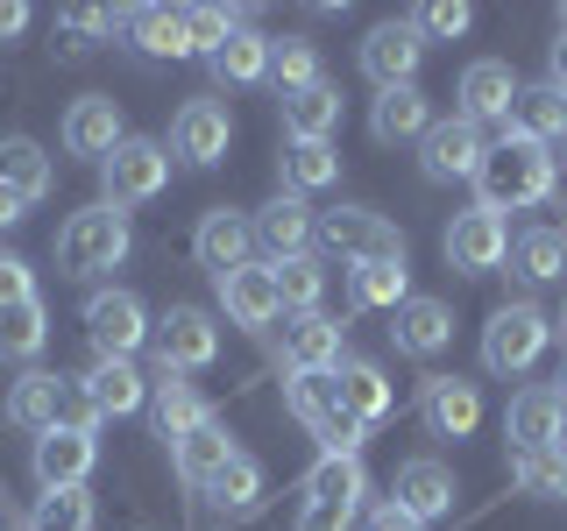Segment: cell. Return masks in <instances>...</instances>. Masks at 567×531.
Segmentation results:
<instances>
[{
    "label": "cell",
    "mask_w": 567,
    "mask_h": 531,
    "mask_svg": "<svg viewBox=\"0 0 567 531\" xmlns=\"http://www.w3.org/2000/svg\"><path fill=\"white\" fill-rule=\"evenodd\" d=\"M475 191H483L475 206H489V212H525L554 191V156H546L539 142L504 135V142H489L483 170H475Z\"/></svg>",
    "instance_id": "6da1fadb"
},
{
    "label": "cell",
    "mask_w": 567,
    "mask_h": 531,
    "mask_svg": "<svg viewBox=\"0 0 567 531\" xmlns=\"http://www.w3.org/2000/svg\"><path fill=\"white\" fill-rule=\"evenodd\" d=\"M128 248H135L128 212H114L100 199V206L71 212V220L58 227V270L64 277H100V270H114V262H128Z\"/></svg>",
    "instance_id": "7a4b0ae2"
},
{
    "label": "cell",
    "mask_w": 567,
    "mask_h": 531,
    "mask_svg": "<svg viewBox=\"0 0 567 531\" xmlns=\"http://www.w3.org/2000/svg\"><path fill=\"white\" fill-rule=\"evenodd\" d=\"M546 341H554V319L532 305V298H511V305H496L489 326H483V368L489 376H525V368L546 354Z\"/></svg>",
    "instance_id": "3957f363"
},
{
    "label": "cell",
    "mask_w": 567,
    "mask_h": 531,
    "mask_svg": "<svg viewBox=\"0 0 567 531\" xmlns=\"http://www.w3.org/2000/svg\"><path fill=\"white\" fill-rule=\"evenodd\" d=\"M362 496H369V475L362 460H312L306 475V510H298V531H354L362 518Z\"/></svg>",
    "instance_id": "277c9868"
},
{
    "label": "cell",
    "mask_w": 567,
    "mask_h": 531,
    "mask_svg": "<svg viewBox=\"0 0 567 531\" xmlns=\"http://www.w3.org/2000/svg\"><path fill=\"white\" fill-rule=\"evenodd\" d=\"M164 185H171V149H164V142H150V135H128L100 164V191H106V206H114V212L150 206Z\"/></svg>",
    "instance_id": "5b68a950"
},
{
    "label": "cell",
    "mask_w": 567,
    "mask_h": 531,
    "mask_svg": "<svg viewBox=\"0 0 567 531\" xmlns=\"http://www.w3.org/2000/svg\"><path fill=\"white\" fill-rule=\"evenodd\" d=\"M150 354H156V376H192L220 354V326H213L206 305H171L150 326Z\"/></svg>",
    "instance_id": "8992f818"
},
{
    "label": "cell",
    "mask_w": 567,
    "mask_h": 531,
    "mask_svg": "<svg viewBox=\"0 0 567 531\" xmlns=\"http://www.w3.org/2000/svg\"><path fill=\"white\" fill-rule=\"evenodd\" d=\"M511 454H567V389L560 383H525L504 412Z\"/></svg>",
    "instance_id": "52a82bcc"
},
{
    "label": "cell",
    "mask_w": 567,
    "mask_h": 531,
    "mask_svg": "<svg viewBox=\"0 0 567 531\" xmlns=\"http://www.w3.org/2000/svg\"><path fill=\"white\" fill-rule=\"evenodd\" d=\"M85 341H93L100 362H128L150 341V305L135 291H93L85 298Z\"/></svg>",
    "instance_id": "ba28073f"
},
{
    "label": "cell",
    "mask_w": 567,
    "mask_h": 531,
    "mask_svg": "<svg viewBox=\"0 0 567 531\" xmlns=\"http://www.w3.org/2000/svg\"><path fill=\"white\" fill-rule=\"evenodd\" d=\"M312 235L327 241L333 256H348V262H398V256H404V235L383 220V212H369V206L319 212V227H312Z\"/></svg>",
    "instance_id": "9c48e42d"
},
{
    "label": "cell",
    "mask_w": 567,
    "mask_h": 531,
    "mask_svg": "<svg viewBox=\"0 0 567 531\" xmlns=\"http://www.w3.org/2000/svg\"><path fill=\"white\" fill-rule=\"evenodd\" d=\"M483 156H489V135L475 128V121H461V114L433 121V128H425V142H419V170L433 177V185L475 177V170H483Z\"/></svg>",
    "instance_id": "30bf717a"
},
{
    "label": "cell",
    "mask_w": 567,
    "mask_h": 531,
    "mask_svg": "<svg viewBox=\"0 0 567 531\" xmlns=\"http://www.w3.org/2000/svg\"><path fill=\"white\" fill-rule=\"evenodd\" d=\"M213 291H220V312L235 319L241 333H270V326H277V312H284V298H277V270H270V262H241V270L213 277Z\"/></svg>",
    "instance_id": "8fae6325"
},
{
    "label": "cell",
    "mask_w": 567,
    "mask_h": 531,
    "mask_svg": "<svg viewBox=\"0 0 567 531\" xmlns=\"http://www.w3.org/2000/svg\"><path fill=\"white\" fill-rule=\"evenodd\" d=\"M419 425L433 439H468L483 425V389L468 376H425L419 383Z\"/></svg>",
    "instance_id": "7c38bea8"
},
{
    "label": "cell",
    "mask_w": 567,
    "mask_h": 531,
    "mask_svg": "<svg viewBox=\"0 0 567 531\" xmlns=\"http://www.w3.org/2000/svg\"><path fill=\"white\" fill-rule=\"evenodd\" d=\"M461 106L454 114L461 121H475V128H511V106H518V71H511L504 58H475L468 71H461V93H454Z\"/></svg>",
    "instance_id": "4fadbf2b"
},
{
    "label": "cell",
    "mask_w": 567,
    "mask_h": 531,
    "mask_svg": "<svg viewBox=\"0 0 567 531\" xmlns=\"http://www.w3.org/2000/svg\"><path fill=\"white\" fill-rule=\"evenodd\" d=\"M504 256H511V227H504V212L468 206V212H454V220H447V262H454V270L483 277V270H496Z\"/></svg>",
    "instance_id": "5bb4252c"
},
{
    "label": "cell",
    "mask_w": 567,
    "mask_h": 531,
    "mask_svg": "<svg viewBox=\"0 0 567 531\" xmlns=\"http://www.w3.org/2000/svg\"><path fill=\"white\" fill-rule=\"evenodd\" d=\"M419 58H425V35L412 22H377L362 35V71L377 79V93H398V85L419 79Z\"/></svg>",
    "instance_id": "9a60e30c"
},
{
    "label": "cell",
    "mask_w": 567,
    "mask_h": 531,
    "mask_svg": "<svg viewBox=\"0 0 567 531\" xmlns=\"http://www.w3.org/2000/svg\"><path fill=\"white\" fill-rule=\"evenodd\" d=\"M348 354H341V319L327 312H291L284 319V368L291 376H333Z\"/></svg>",
    "instance_id": "2e32d148"
},
{
    "label": "cell",
    "mask_w": 567,
    "mask_h": 531,
    "mask_svg": "<svg viewBox=\"0 0 567 531\" xmlns=\"http://www.w3.org/2000/svg\"><path fill=\"white\" fill-rule=\"evenodd\" d=\"M227 142H235V121H227L220 100H185L171 121V156H185V164L213 170L227 156Z\"/></svg>",
    "instance_id": "e0dca14e"
},
{
    "label": "cell",
    "mask_w": 567,
    "mask_h": 531,
    "mask_svg": "<svg viewBox=\"0 0 567 531\" xmlns=\"http://www.w3.org/2000/svg\"><path fill=\"white\" fill-rule=\"evenodd\" d=\"M192 256H199L206 277L241 270V262L256 256V220H248V212H235V206H213L206 220H199V235H192Z\"/></svg>",
    "instance_id": "ac0fdd59"
},
{
    "label": "cell",
    "mask_w": 567,
    "mask_h": 531,
    "mask_svg": "<svg viewBox=\"0 0 567 531\" xmlns=\"http://www.w3.org/2000/svg\"><path fill=\"white\" fill-rule=\"evenodd\" d=\"M454 468L447 460H433V454H419V460H404L398 468V482H390V503L398 510H412L419 524H433V518H447L454 510Z\"/></svg>",
    "instance_id": "d6986e66"
},
{
    "label": "cell",
    "mask_w": 567,
    "mask_h": 531,
    "mask_svg": "<svg viewBox=\"0 0 567 531\" xmlns=\"http://www.w3.org/2000/svg\"><path fill=\"white\" fill-rule=\"evenodd\" d=\"M121 142H128V128H121V106H114V100H100V93L71 100V114H64V156L106 164Z\"/></svg>",
    "instance_id": "ffe728a7"
},
{
    "label": "cell",
    "mask_w": 567,
    "mask_h": 531,
    "mask_svg": "<svg viewBox=\"0 0 567 531\" xmlns=\"http://www.w3.org/2000/svg\"><path fill=\"white\" fill-rule=\"evenodd\" d=\"M29 460H35V482H43V489H85V475H93V460H100V439L50 425V433L35 439Z\"/></svg>",
    "instance_id": "44dd1931"
},
{
    "label": "cell",
    "mask_w": 567,
    "mask_h": 531,
    "mask_svg": "<svg viewBox=\"0 0 567 531\" xmlns=\"http://www.w3.org/2000/svg\"><path fill=\"white\" fill-rule=\"evenodd\" d=\"M390 341H398V354L433 362V354L454 341V305L447 298H404V305L390 312Z\"/></svg>",
    "instance_id": "7402d4cb"
},
{
    "label": "cell",
    "mask_w": 567,
    "mask_h": 531,
    "mask_svg": "<svg viewBox=\"0 0 567 531\" xmlns=\"http://www.w3.org/2000/svg\"><path fill=\"white\" fill-rule=\"evenodd\" d=\"M312 227H319V220H312V206H306V199H291V191H277V199L256 212V241L270 248V262L306 256V248H312Z\"/></svg>",
    "instance_id": "603a6c76"
},
{
    "label": "cell",
    "mask_w": 567,
    "mask_h": 531,
    "mask_svg": "<svg viewBox=\"0 0 567 531\" xmlns=\"http://www.w3.org/2000/svg\"><path fill=\"white\" fill-rule=\"evenodd\" d=\"M0 185H8V191H22L29 206H43L50 191H58V164L43 156V142L8 135V142H0Z\"/></svg>",
    "instance_id": "cb8c5ba5"
},
{
    "label": "cell",
    "mask_w": 567,
    "mask_h": 531,
    "mask_svg": "<svg viewBox=\"0 0 567 531\" xmlns=\"http://www.w3.org/2000/svg\"><path fill=\"white\" fill-rule=\"evenodd\" d=\"M150 412H156V433H164L171 447H177L185 433H199V425H213V404H206L185 376H156V383H150Z\"/></svg>",
    "instance_id": "d4e9b609"
},
{
    "label": "cell",
    "mask_w": 567,
    "mask_h": 531,
    "mask_svg": "<svg viewBox=\"0 0 567 531\" xmlns=\"http://www.w3.org/2000/svg\"><path fill=\"white\" fill-rule=\"evenodd\" d=\"M341 128V85H306V93H284V142H327Z\"/></svg>",
    "instance_id": "484cf974"
},
{
    "label": "cell",
    "mask_w": 567,
    "mask_h": 531,
    "mask_svg": "<svg viewBox=\"0 0 567 531\" xmlns=\"http://www.w3.org/2000/svg\"><path fill=\"white\" fill-rule=\"evenodd\" d=\"M333 177H341V149H333V142H284L277 185L291 191V199H306V191H327Z\"/></svg>",
    "instance_id": "4316f807"
},
{
    "label": "cell",
    "mask_w": 567,
    "mask_h": 531,
    "mask_svg": "<svg viewBox=\"0 0 567 531\" xmlns=\"http://www.w3.org/2000/svg\"><path fill=\"white\" fill-rule=\"evenodd\" d=\"M333 389H341V412L354 418V425H383L390 418V383H383V368L377 362H348L333 368Z\"/></svg>",
    "instance_id": "83f0119b"
},
{
    "label": "cell",
    "mask_w": 567,
    "mask_h": 531,
    "mask_svg": "<svg viewBox=\"0 0 567 531\" xmlns=\"http://www.w3.org/2000/svg\"><path fill=\"white\" fill-rule=\"evenodd\" d=\"M235 454H241V447H235V439H227V425L213 418V425H199V433H185V439H177V447H171V468L185 475L192 489H206V482H213V475H220V468H227V460H235Z\"/></svg>",
    "instance_id": "f1b7e54d"
},
{
    "label": "cell",
    "mask_w": 567,
    "mask_h": 531,
    "mask_svg": "<svg viewBox=\"0 0 567 531\" xmlns=\"http://www.w3.org/2000/svg\"><path fill=\"white\" fill-rule=\"evenodd\" d=\"M518 142H560L567 135V93H554V85H518V106H511V128Z\"/></svg>",
    "instance_id": "f546056e"
},
{
    "label": "cell",
    "mask_w": 567,
    "mask_h": 531,
    "mask_svg": "<svg viewBox=\"0 0 567 531\" xmlns=\"http://www.w3.org/2000/svg\"><path fill=\"white\" fill-rule=\"evenodd\" d=\"M128 43L142 50V58H156V64H177V58H192V35H185V8H128Z\"/></svg>",
    "instance_id": "4dcf8cb0"
},
{
    "label": "cell",
    "mask_w": 567,
    "mask_h": 531,
    "mask_svg": "<svg viewBox=\"0 0 567 531\" xmlns=\"http://www.w3.org/2000/svg\"><path fill=\"white\" fill-rule=\"evenodd\" d=\"M79 383L93 389L100 418H128V412H142V404H150V383H142V368H135V362H93Z\"/></svg>",
    "instance_id": "1f68e13d"
},
{
    "label": "cell",
    "mask_w": 567,
    "mask_h": 531,
    "mask_svg": "<svg viewBox=\"0 0 567 531\" xmlns=\"http://www.w3.org/2000/svg\"><path fill=\"white\" fill-rule=\"evenodd\" d=\"M425 128H433V106H425L419 85H398V93H377V106H369V135L377 142H425Z\"/></svg>",
    "instance_id": "d6a6232c"
},
{
    "label": "cell",
    "mask_w": 567,
    "mask_h": 531,
    "mask_svg": "<svg viewBox=\"0 0 567 531\" xmlns=\"http://www.w3.org/2000/svg\"><path fill=\"white\" fill-rule=\"evenodd\" d=\"M213 71V85H262L270 79V35H256V29H235L220 50L206 58Z\"/></svg>",
    "instance_id": "836d02e7"
},
{
    "label": "cell",
    "mask_w": 567,
    "mask_h": 531,
    "mask_svg": "<svg viewBox=\"0 0 567 531\" xmlns=\"http://www.w3.org/2000/svg\"><path fill=\"white\" fill-rule=\"evenodd\" d=\"M262 496H270V482H262V460H256V454H235V460H227V468L206 482V503H220L227 518L262 510Z\"/></svg>",
    "instance_id": "e575fe53"
},
{
    "label": "cell",
    "mask_w": 567,
    "mask_h": 531,
    "mask_svg": "<svg viewBox=\"0 0 567 531\" xmlns=\"http://www.w3.org/2000/svg\"><path fill=\"white\" fill-rule=\"evenodd\" d=\"M348 291H354V305H362V312H398L404 298H412V270H404V256L398 262H354Z\"/></svg>",
    "instance_id": "d590c367"
},
{
    "label": "cell",
    "mask_w": 567,
    "mask_h": 531,
    "mask_svg": "<svg viewBox=\"0 0 567 531\" xmlns=\"http://www.w3.org/2000/svg\"><path fill=\"white\" fill-rule=\"evenodd\" d=\"M58 383L64 376H50V368H29V376L8 389V425H22V433L43 439L50 425H58Z\"/></svg>",
    "instance_id": "8d00e7d4"
},
{
    "label": "cell",
    "mask_w": 567,
    "mask_h": 531,
    "mask_svg": "<svg viewBox=\"0 0 567 531\" xmlns=\"http://www.w3.org/2000/svg\"><path fill=\"white\" fill-rule=\"evenodd\" d=\"M50 347V312L43 298H22V305L0 312V362H35Z\"/></svg>",
    "instance_id": "74e56055"
},
{
    "label": "cell",
    "mask_w": 567,
    "mask_h": 531,
    "mask_svg": "<svg viewBox=\"0 0 567 531\" xmlns=\"http://www.w3.org/2000/svg\"><path fill=\"white\" fill-rule=\"evenodd\" d=\"M511 262H518L525 283H560L567 277V235H554V227H532V235L511 241Z\"/></svg>",
    "instance_id": "f35d334b"
},
{
    "label": "cell",
    "mask_w": 567,
    "mask_h": 531,
    "mask_svg": "<svg viewBox=\"0 0 567 531\" xmlns=\"http://www.w3.org/2000/svg\"><path fill=\"white\" fill-rule=\"evenodd\" d=\"M93 496L85 489H43L35 496V510H29V531H93Z\"/></svg>",
    "instance_id": "ab89813d"
},
{
    "label": "cell",
    "mask_w": 567,
    "mask_h": 531,
    "mask_svg": "<svg viewBox=\"0 0 567 531\" xmlns=\"http://www.w3.org/2000/svg\"><path fill=\"white\" fill-rule=\"evenodd\" d=\"M270 270H277V298H284V312H319V298H327V270H319L312 256L270 262Z\"/></svg>",
    "instance_id": "60d3db41"
},
{
    "label": "cell",
    "mask_w": 567,
    "mask_h": 531,
    "mask_svg": "<svg viewBox=\"0 0 567 531\" xmlns=\"http://www.w3.org/2000/svg\"><path fill=\"white\" fill-rule=\"evenodd\" d=\"M128 29V8H64L58 14V35H64V58H85L93 35H114Z\"/></svg>",
    "instance_id": "b9f144b4"
},
{
    "label": "cell",
    "mask_w": 567,
    "mask_h": 531,
    "mask_svg": "<svg viewBox=\"0 0 567 531\" xmlns=\"http://www.w3.org/2000/svg\"><path fill=\"white\" fill-rule=\"evenodd\" d=\"M284 404H291V418L312 433V425H327L341 412V389H333V376H291L284 383Z\"/></svg>",
    "instance_id": "7bdbcfd3"
},
{
    "label": "cell",
    "mask_w": 567,
    "mask_h": 531,
    "mask_svg": "<svg viewBox=\"0 0 567 531\" xmlns=\"http://www.w3.org/2000/svg\"><path fill=\"white\" fill-rule=\"evenodd\" d=\"M270 79H277V93H306V85H319V50L298 43V35L270 43Z\"/></svg>",
    "instance_id": "ee69618b"
},
{
    "label": "cell",
    "mask_w": 567,
    "mask_h": 531,
    "mask_svg": "<svg viewBox=\"0 0 567 531\" xmlns=\"http://www.w3.org/2000/svg\"><path fill=\"white\" fill-rule=\"evenodd\" d=\"M241 29L235 8H185V35H192V58H213V50L227 43V35Z\"/></svg>",
    "instance_id": "f6af8a7d"
},
{
    "label": "cell",
    "mask_w": 567,
    "mask_h": 531,
    "mask_svg": "<svg viewBox=\"0 0 567 531\" xmlns=\"http://www.w3.org/2000/svg\"><path fill=\"white\" fill-rule=\"evenodd\" d=\"M58 425H64V433H93L100 439V404H93V389H85L79 376L58 383Z\"/></svg>",
    "instance_id": "bcb514c9"
},
{
    "label": "cell",
    "mask_w": 567,
    "mask_h": 531,
    "mask_svg": "<svg viewBox=\"0 0 567 531\" xmlns=\"http://www.w3.org/2000/svg\"><path fill=\"white\" fill-rule=\"evenodd\" d=\"M560 460L567 454H511V482L525 496H560Z\"/></svg>",
    "instance_id": "7dc6e473"
},
{
    "label": "cell",
    "mask_w": 567,
    "mask_h": 531,
    "mask_svg": "<svg viewBox=\"0 0 567 531\" xmlns=\"http://www.w3.org/2000/svg\"><path fill=\"white\" fill-rule=\"evenodd\" d=\"M468 22H475V14L461 8V0H433V8H419V14H412V29H419V35H468Z\"/></svg>",
    "instance_id": "c3c4849f"
},
{
    "label": "cell",
    "mask_w": 567,
    "mask_h": 531,
    "mask_svg": "<svg viewBox=\"0 0 567 531\" xmlns=\"http://www.w3.org/2000/svg\"><path fill=\"white\" fill-rule=\"evenodd\" d=\"M22 298H35V270L14 256V248H0V312L22 305Z\"/></svg>",
    "instance_id": "681fc988"
},
{
    "label": "cell",
    "mask_w": 567,
    "mask_h": 531,
    "mask_svg": "<svg viewBox=\"0 0 567 531\" xmlns=\"http://www.w3.org/2000/svg\"><path fill=\"white\" fill-rule=\"evenodd\" d=\"M362 531H425L419 518H412V510H398V503H377V510H369V524Z\"/></svg>",
    "instance_id": "f907efd6"
},
{
    "label": "cell",
    "mask_w": 567,
    "mask_h": 531,
    "mask_svg": "<svg viewBox=\"0 0 567 531\" xmlns=\"http://www.w3.org/2000/svg\"><path fill=\"white\" fill-rule=\"evenodd\" d=\"M22 29H29V8L22 0H0V43H14Z\"/></svg>",
    "instance_id": "816d5d0a"
},
{
    "label": "cell",
    "mask_w": 567,
    "mask_h": 531,
    "mask_svg": "<svg viewBox=\"0 0 567 531\" xmlns=\"http://www.w3.org/2000/svg\"><path fill=\"white\" fill-rule=\"evenodd\" d=\"M22 220H29V199L0 185V235H8V227H22Z\"/></svg>",
    "instance_id": "f5cc1de1"
},
{
    "label": "cell",
    "mask_w": 567,
    "mask_h": 531,
    "mask_svg": "<svg viewBox=\"0 0 567 531\" xmlns=\"http://www.w3.org/2000/svg\"><path fill=\"white\" fill-rule=\"evenodd\" d=\"M546 85H554V93H567V29H560V43L546 50Z\"/></svg>",
    "instance_id": "db71d44e"
},
{
    "label": "cell",
    "mask_w": 567,
    "mask_h": 531,
    "mask_svg": "<svg viewBox=\"0 0 567 531\" xmlns=\"http://www.w3.org/2000/svg\"><path fill=\"white\" fill-rule=\"evenodd\" d=\"M560 389H567V354H560Z\"/></svg>",
    "instance_id": "11a10c76"
},
{
    "label": "cell",
    "mask_w": 567,
    "mask_h": 531,
    "mask_svg": "<svg viewBox=\"0 0 567 531\" xmlns=\"http://www.w3.org/2000/svg\"><path fill=\"white\" fill-rule=\"evenodd\" d=\"M560 496H567V460H560Z\"/></svg>",
    "instance_id": "9f6ffc18"
},
{
    "label": "cell",
    "mask_w": 567,
    "mask_h": 531,
    "mask_svg": "<svg viewBox=\"0 0 567 531\" xmlns=\"http://www.w3.org/2000/svg\"><path fill=\"white\" fill-rule=\"evenodd\" d=\"M560 326H567V319H560Z\"/></svg>",
    "instance_id": "6f0895ef"
}]
</instances>
